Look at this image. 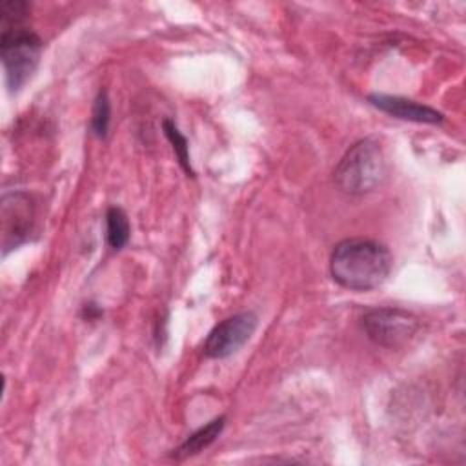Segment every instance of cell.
Listing matches in <instances>:
<instances>
[{"label":"cell","mask_w":466,"mask_h":466,"mask_svg":"<svg viewBox=\"0 0 466 466\" xmlns=\"http://www.w3.org/2000/svg\"><path fill=\"white\" fill-rule=\"evenodd\" d=\"M391 255L386 246L370 238L340 240L329 257L333 280L351 291L379 288L390 275Z\"/></svg>","instance_id":"cell-1"},{"label":"cell","mask_w":466,"mask_h":466,"mask_svg":"<svg viewBox=\"0 0 466 466\" xmlns=\"http://www.w3.org/2000/svg\"><path fill=\"white\" fill-rule=\"evenodd\" d=\"M25 18L16 11L0 15V56L9 91H18L35 73L42 40L25 27Z\"/></svg>","instance_id":"cell-2"},{"label":"cell","mask_w":466,"mask_h":466,"mask_svg":"<svg viewBox=\"0 0 466 466\" xmlns=\"http://www.w3.org/2000/svg\"><path fill=\"white\" fill-rule=\"evenodd\" d=\"M335 184L348 195H366L386 178V158L373 138L355 142L333 171Z\"/></svg>","instance_id":"cell-3"},{"label":"cell","mask_w":466,"mask_h":466,"mask_svg":"<svg viewBox=\"0 0 466 466\" xmlns=\"http://www.w3.org/2000/svg\"><path fill=\"white\" fill-rule=\"evenodd\" d=\"M360 324L371 342L390 350L404 346L419 329V319L400 308H373Z\"/></svg>","instance_id":"cell-4"},{"label":"cell","mask_w":466,"mask_h":466,"mask_svg":"<svg viewBox=\"0 0 466 466\" xmlns=\"http://www.w3.org/2000/svg\"><path fill=\"white\" fill-rule=\"evenodd\" d=\"M257 315L253 311L235 313L218 322L204 342V353L209 359H226L237 353L255 333Z\"/></svg>","instance_id":"cell-5"},{"label":"cell","mask_w":466,"mask_h":466,"mask_svg":"<svg viewBox=\"0 0 466 466\" xmlns=\"http://www.w3.org/2000/svg\"><path fill=\"white\" fill-rule=\"evenodd\" d=\"M35 218V206L27 193H5L0 202V228L4 255L18 248L29 235Z\"/></svg>","instance_id":"cell-6"},{"label":"cell","mask_w":466,"mask_h":466,"mask_svg":"<svg viewBox=\"0 0 466 466\" xmlns=\"http://www.w3.org/2000/svg\"><path fill=\"white\" fill-rule=\"evenodd\" d=\"M368 102L377 109L388 113L390 116H395L400 120H410L419 124H441L444 120V115L441 111L404 96L375 93L368 96Z\"/></svg>","instance_id":"cell-7"},{"label":"cell","mask_w":466,"mask_h":466,"mask_svg":"<svg viewBox=\"0 0 466 466\" xmlns=\"http://www.w3.org/2000/svg\"><path fill=\"white\" fill-rule=\"evenodd\" d=\"M224 424H226V417L220 415L217 419H213L211 422H208L206 426H202L200 430H197L195 433H191L173 453L175 459L182 461V459H187V457H193L197 453H200L202 450H206L224 430Z\"/></svg>","instance_id":"cell-8"},{"label":"cell","mask_w":466,"mask_h":466,"mask_svg":"<svg viewBox=\"0 0 466 466\" xmlns=\"http://www.w3.org/2000/svg\"><path fill=\"white\" fill-rule=\"evenodd\" d=\"M129 220L124 209L111 206L106 211V238L113 249H122L129 240Z\"/></svg>","instance_id":"cell-9"},{"label":"cell","mask_w":466,"mask_h":466,"mask_svg":"<svg viewBox=\"0 0 466 466\" xmlns=\"http://www.w3.org/2000/svg\"><path fill=\"white\" fill-rule=\"evenodd\" d=\"M111 122V104L106 89H100L95 96L93 111H91V129L98 138H106L109 133Z\"/></svg>","instance_id":"cell-10"},{"label":"cell","mask_w":466,"mask_h":466,"mask_svg":"<svg viewBox=\"0 0 466 466\" xmlns=\"http://www.w3.org/2000/svg\"><path fill=\"white\" fill-rule=\"evenodd\" d=\"M162 129H164V135L167 137V140L171 142V147L178 158V164L184 167V171L187 175H193V167H191V160H189V146H187L186 137L180 133L177 124L169 118H166L162 122Z\"/></svg>","instance_id":"cell-11"},{"label":"cell","mask_w":466,"mask_h":466,"mask_svg":"<svg viewBox=\"0 0 466 466\" xmlns=\"http://www.w3.org/2000/svg\"><path fill=\"white\" fill-rule=\"evenodd\" d=\"M84 311H86V317H87V319H95V315H100V309H95L93 304H86V306H84Z\"/></svg>","instance_id":"cell-12"}]
</instances>
